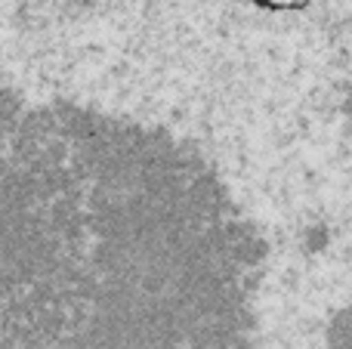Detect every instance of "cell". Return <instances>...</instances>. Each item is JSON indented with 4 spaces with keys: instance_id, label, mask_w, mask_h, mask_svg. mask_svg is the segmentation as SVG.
Segmentation results:
<instances>
[{
    "instance_id": "cell-1",
    "label": "cell",
    "mask_w": 352,
    "mask_h": 349,
    "mask_svg": "<svg viewBox=\"0 0 352 349\" xmlns=\"http://www.w3.org/2000/svg\"><path fill=\"white\" fill-rule=\"evenodd\" d=\"M269 229L192 130L0 87V349H263Z\"/></svg>"
}]
</instances>
